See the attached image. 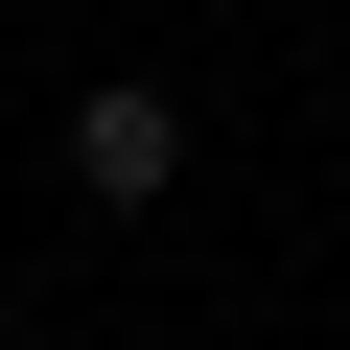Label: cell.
<instances>
[{"instance_id":"obj_1","label":"cell","mask_w":350,"mask_h":350,"mask_svg":"<svg viewBox=\"0 0 350 350\" xmlns=\"http://www.w3.org/2000/svg\"><path fill=\"white\" fill-rule=\"evenodd\" d=\"M70 187L94 211H163V187H187V94H163V70H70Z\"/></svg>"}]
</instances>
